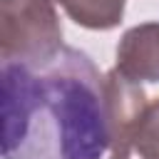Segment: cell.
<instances>
[{
	"mask_svg": "<svg viewBox=\"0 0 159 159\" xmlns=\"http://www.w3.org/2000/svg\"><path fill=\"white\" fill-rule=\"evenodd\" d=\"M114 70L137 84L159 82V22H144L124 32Z\"/></svg>",
	"mask_w": 159,
	"mask_h": 159,
	"instance_id": "cell-3",
	"label": "cell"
},
{
	"mask_svg": "<svg viewBox=\"0 0 159 159\" xmlns=\"http://www.w3.org/2000/svg\"><path fill=\"white\" fill-rule=\"evenodd\" d=\"M65 7V12L82 27L89 30H109L122 20L127 0H55Z\"/></svg>",
	"mask_w": 159,
	"mask_h": 159,
	"instance_id": "cell-4",
	"label": "cell"
},
{
	"mask_svg": "<svg viewBox=\"0 0 159 159\" xmlns=\"http://www.w3.org/2000/svg\"><path fill=\"white\" fill-rule=\"evenodd\" d=\"M2 159H102L114 144L107 75L62 45L32 60H2Z\"/></svg>",
	"mask_w": 159,
	"mask_h": 159,
	"instance_id": "cell-1",
	"label": "cell"
},
{
	"mask_svg": "<svg viewBox=\"0 0 159 159\" xmlns=\"http://www.w3.org/2000/svg\"><path fill=\"white\" fill-rule=\"evenodd\" d=\"M2 60H32L62 47V25L52 0H0Z\"/></svg>",
	"mask_w": 159,
	"mask_h": 159,
	"instance_id": "cell-2",
	"label": "cell"
}]
</instances>
